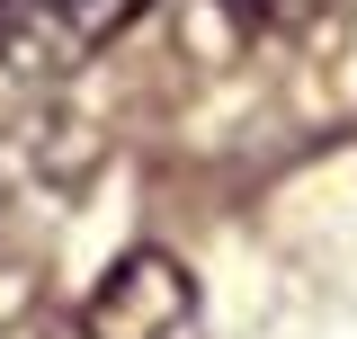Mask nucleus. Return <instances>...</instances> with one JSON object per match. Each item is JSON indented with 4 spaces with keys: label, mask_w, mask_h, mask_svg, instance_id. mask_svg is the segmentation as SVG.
Segmentation results:
<instances>
[{
    "label": "nucleus",
    "mask_w": 357,
    "mask_h": 339,
    "mask_svg": "<svg viewBox=\"0 0 357 339\" xmlns=\"http://www.w3.org/2000/svg\"><path fill=\"white\" fill-rule=\"evenodd\" d=\"M89 339H206V295H197V268L170 250H126L98 286H89L81 312Z\"/></svg>",
    "instance_id": "f257e3e1"
},
{
    "label": "nucleus",
    "mask_w": 357,
    "mask_h": 339,
    "mask_svg": "<svg viewBox=\"0 0 357 339\" xmlns=\"http://www.w3.org/2000/svg\"><path fill=\"white\" fill-rule=\"evenodd\" d=\"M152 0H0V63L18 81L81 72L107 36H126Z\"/></svg>",
    "instance_id": "f03ea898"
}]
</instances>
